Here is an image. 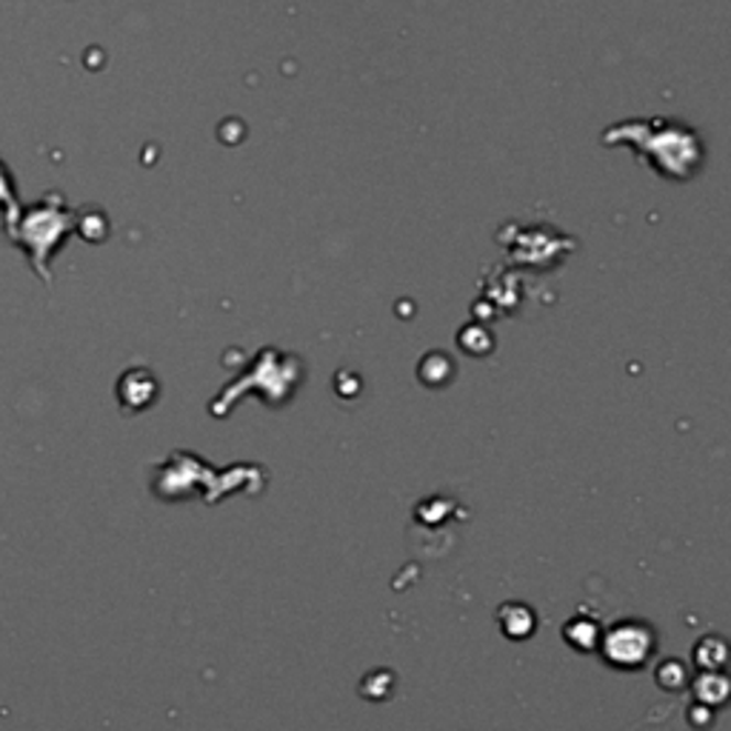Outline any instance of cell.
Here are the masks:
<instances>
[{"mask_svg": "<svg viewBox=\"0 0 731 731\" xmlns=\"http://www.w3.org/2000/svg\"><path fill=\"white\" fill-rule=\"evenodd\" d=\"M605 146H632L634 155L666 181L689 183L703 170L706 146L700 134L686 123L666 118L626 120L603 132Z\"/></svg>", "mask_w": 731, "mask_h": 731, "instance_id": "6da1fadb", "label": "cell"}]
</instances>
